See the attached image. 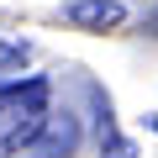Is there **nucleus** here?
<instances>
[{"label":"nucleus","instance_id":"1","mask_svg":"<svg viewBox=\"0 0 158 158\" xmlns=\"http://www.w3.org/2000/svg\"><path fill=\"white\" fill-rule=\"evenodd\" d=\"M42 121H48V79H27V85L6 90L0 95V158L32 148Z\"/></svg>","mask_w":158,"mask_h":158},{"label":"nucleus","instance_id":"2","mask_svg":"<svg viewBox=\"0 0 158 158\" xmlns=\"http://www.w3.org/2000/svg\"><path fill=\"white\" fill-rule=\"evenodd\" d=\"M74 148H79V121H74L69 111H63V116H58V111H48V121H42V132H37L32 153H37V158H69Z\"/></svg>","mask_w":158,"mask_h":158},{"label":"nucleus","instance_id":"3","mask_svg":"<svg viewBox=\"0 0 158 158\" xmlns=\"http://www.w3.org/2000/svg\"><path fill=\"white\" fill-rule=\"evenodd\" d=\"M121 6L116 0H79V6H69V21L74 27H90V32H106V27H121Z\"/></svg>","mask_w":158,"mask_h":158},{"label":"nucleus","instance_id":"4","mask_svg":"<svg viewBox=\"0 0 158 158\" xmlns=\"http://www.w3.org/2000/svg\"><path fill=\"white\" fill-rule=\"evenodd\" d=\"M100 153H106V158H137V148L116 137V127H111V111L100 116Z\"/></svg>","mask_w":158,"mask_h":158},{"label":"nucleus","instance_id":"5","mask_svg":"<svg viewBox=\"0 0 158 158\" xmlns=\"http://www.w3.org/2000/svg\"><path fill=\"white\" fill-rule=\"evenodd\" d=\"M27 63V42H6V37H0V74H16Z\"/></svg>","mask_w":158,"mask_h":158}]
</instances>
